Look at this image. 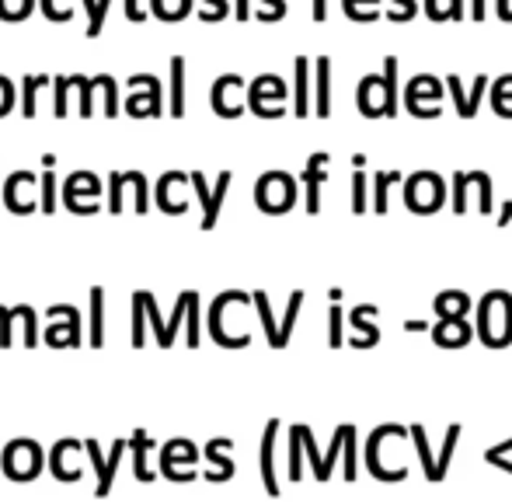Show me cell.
<instances>
[{"mask_svg":"<svg viewBox=\"0 0 512 502\" xmlns=\"http://www.w3.org/2000/svg\"><path fill=\"white\" fill-rule=\"evenodd\" d=\"M356 105L366 119L398 116V56H387L384 74H366L359 81Z\"/></svg>","mask_w":512,"mask_h":502,"instance_id":"cell-1","label":"cell"},{"mask_svg":"<svg viewBox=\"0 0 512 502\" xmlns=\"http://www.w3.org/2000/svg\"><path fill=\"white\" fill-rule=\"evenodd\" d=\"M478 335L485 346L502 349L512 342V297L506 290H492L478 307Z\"/></svg>","mask_w":512,"mask_h":502,"instance_id":"cell-2","label":"cell"},{"mask_svg":"<svg viewBox=\"0 0 512 502\" xmlns=\"http://www.w3.org/2000/svg\"><path fill=\"white\" fill-rule=\"evenodd\" d=\"M405 203L415 213H436L446 203V185L436 171H415L405 182Z\"/></svg>","mask_w":512,"mask_h":502,"instance_id":"cell-3","label":"cell"},{"mask_svg":"<svg viewBox=\"0 0 512 502\" xmlns=\"http://www.w3.org/2000/svg\"><path fill=\"white\" fill-rule=\"evenodd\" d=\"M255 203L265 213H286L297 203V182L286 171H269L262 175V182L255 185Z\"/></svg>","mask_w":512,"mask_h":502,"instance_id":"cell-4","label":"cell"},{"mask_svg":"<svg viewBox=\"0 0 512 502\" xmlns=\"http://www.w3.org/2000/svg\"><path fill=\"white\" fill-rule=\"evenodd\" d=\"M439 95H443V84H439L432 74H418V77H411L408 88H405V105L415 119H436L439 109H425V98L436 105Z\"/></svg>","mask_w":512,"mask_h":502,"instance_id":"cell-5","label":"cell"},{"mask_svg":"<svg viewBox=\"0 0 512 502\" xmlns=\"http://www.w3.org/2000/svg\"><path fill=\"white\" fill-rule=\"evenodd\" d=\"M84 450H88V457H91V464H95V471H98V485H95V496H108V489H112V482H115V468H119V457H122V450H126V440H119L112 447V457H102V447H98L95 440H84Z\"/></svg>","mask_w":512,"mask_h":502,"instance_id":"cell-6","label":"cell"},{"mask_svg":"<svg viewBox=\"0 0 512 502\" xmlns=\"http://www.w3.org/2000/svg\"><path fill=\"white\" fill-rule=\"evenodd\" d=\"M192 185H196L199 196H203V203H206L203 231H213V227H216V217H220L223 196H227V189H230V171H223V175H220V182H216V192H209V189H206V178L199 175V171H192Z\"/></svg>","mask_w":512,"mask_h":502,"instance_id":"cell-7","label":"cell"},{"mask_svg":"<svg viewBox=\"0 0 512 502\" xmlns=\"http://www.w3.org/2000/svg\"><path fill=\"white\" fill-rule=\"evenodd\" d=\"M328 164H331V154H324V150H317V154L307 161V168H304L307 210H310V213L321 210V182H324V178H328Z\"/></svg>","mask_w":512,"mask_h":502,"instance_id":"cell-8","label":"cell"},{"mask_svg":"<svg viewBox=\"0 0 512 502\" xmlns=\"http://www.w3.org/2000/svg\"><path fill=\"white\" fill-rule=\"evenodd\" d=\"M474 339V332L467 328L464 318H439V325H432V342L443 349H464Z\"/></svg>","mask_w":512,"mask_h":502,"instance_id":"cell-9","label":"cell"},{"mask_svg":"<svg viewBox=\"0 0 512 502\" xmlns=\"http://www.w3.org/2000/svg\"><path fill=\"white\" fill-rule=\"evenodd\" d=\"M314 70H317V84H314V116H317V119H328V116H331V60H328V56H317Z\"/></svg>","mask_w":512,"mask_h":502,"instance_id":"cell-10","label":"cell"},{"mask_svg":"<svg viewBox=\"0 0 512 502\" xmlns=\"http://www.w3.org/2000/svg\"><path fill=\"white\" fill-rule=\"evenodd\" d=\"M276 433H279V419H272L265 426V436H262V482L272 496H279V482H276V468H272V447H276Z\"/></svg>","mask_w":512,"mask_h":502,"instance_id":"cell-11","label":"cell"},{"mask_svg":"<svg viewBox=\"0 0 512 502\" xmlns=\"http://www.w3.org/2000/svg\"><path fill=\"white\" fill-rule=\"evenodd\" d=\"M432 311H436L439 318H464V314L471 311V297L460 290H446L432 300Z\"/></svg>","mask_w":512,"mask_h":502,"instance_id":"cell-12","label":"cell"},{"mask_svg":"<svg viewBox=\"0 0 512 502\" xmlns=\"http://www.w3.org/2000/svg\"><path fill=\"white\" fill-rule=\"evenodd\" d=\"M234 88H241V77H237V74H227V77H220V81L213 84V109L220 112L223 119L241 116V109H237V105H227V91H234Z\"/></svg>","mask_w":512,"mask_h":502,"instance_id":"cell-13","label":"cell"},{"mask_svg":"<svg viewBox=\"0 0 512 502\" xmlns=\"http://www.w3.org/2000/svg\"><path fill=\"white\" fill-rule=\"evenodd\" d=\"M297 102H293V116H310V98H307V91H310V60L307 56H297Z\"/></svg>","mask_w":512,"mask_h":502,"instance_id":"cell-14","label":"cell"},{"mask_svg":"<svg viewBox=\"0 0 512 502\" xmlns=\"http://www.w3.org/2000/svg\"><path fill=\"white\" fill-rule=\"evenodd\" d=\"M373 185H377V192H373V210L387 213V199H391L394 185H401V171H377V175H373Z\"/></svg>","mask_w":512,"mask_h":502,"instance_id":"cell-15","label":"cell"},{"mask_svg":"<svg viewBox=\"0 0 512 502\" xmlns=\"http://www.w3.org/2000/svg\"><path fill=\"white\" fill-rule=\"evenodd\" d=\"M262 98H286V84L279 81V77H258L255 84H251V95H248V102H251V109H255Z\"/></svg>","mask_w":512,"mask_h":502,"instance_id":"cell-16","label":"cell"},{"mask_svg":"<svg viewBox=\"0 0 512 502\" xmlns=\"http://www.w3.org/2000/svg\"><path fill=\"white\" fill-rule=\"evenodd\" d=\"M509 98H512V74H502L499 81L492 84V105H495V112H499L502 119H512Z\"/></svg>","mask_w":512,"mask_h":502,"instance_id":"cell-17","label":"cell"},{"mask_svg":"<svg viewBox=\"0 0 512 502\" xmlns=\"http://www.w3.org/2000/svg\"><path fill=\"white\" fill-rule=\"evenodd\" d=\"M171 77H175V98H171V116H185V60H171Z\"/></svg>","mask_w":512,"mask_h":502,"instance_id":"cell-18","label":"cell"},{"mask_svg":"<svg viewBox=\"0 0 512 502\" xmlns=\"http://www.w3.org/2000/svg\"><path fill=\"white\" fill-rule=\"evenodd\" d=\"M342 7L352 21H377L380 18V0H342Z\"/></svg>","mask_w":512,"mask_h":502,"instance_id":"cell-19","label":"cell"},{"mask_svg":"<svg viewBox=\"0 0 512 502\" xmlns=\"http://www.w3.org/2000/svg\"><path fill=\"white\" fill-rule=\"evenodd\" d=\"M251 300H255L258 314H262V325H265V335H269V346H272V349H279V325H276V318H272L269 297H265V293H255Z\"/></svg>","mask_w":512,"mask_h":502,"instance_id":"cell-20","label":"cell"},{"mask_svg":"<svg viewBox=\"0 0 512 502\" xmlns=\"http://www.w3.org/2000/svg\"><path fill=\"white\" fill-rule=\"evenodd\" d=\"M366 210H370V196H366V171L359 168L356 175H352V213L363 217Z\"/></svg>","mask_w":512,"mask_h":502,"instance_id":"cell-21","label":"cell"},{"mask_svg":"<svg viewBox=\"0 0 512 502\" xmlns=\"http://www.w3.org/2000/svg\"><path fill=\"white\" fill-rule=\"evenodd\" d=\"M474 182H478V210L481 217L495 210V199H492V175L488 171H474Z\"/></svg>","mask_w":512,"mask_h":502,"instance_id":"cell-22","label":"cell"},{"mask_svg":"<svg viewBox=\"0 0 512 502\" xmlns=\"http://www.w3.org/2000/svg\"><path fill=\"white\" fill-rule=\"evenodd\" d=\"M411 436H415V447H418V457H422V464H425V475H429L432 482H439V475H436V461H432V454H429V440H425V429H422V426H411Z\"/></svg>","mask_w":512,"mask_h":502,"instance_id":"cell-23","label":"cell"},{"mask_svg":"<svg viewBox=\"0 0 512 502\" xmlns=\"http://www.w3.org/2000/svg\"><path fill=\"white\" fill-rule=\"evenodd\" d=\"M467 185H471V171H453V210H467Z\"/></svg>","mask_w":512,"mask_h":502,"instance_id":"cell-24","label":"cell"},{"mask_svg":"<svg viewBox=\"0 0 512 502\" xmlns=\"http://www.w3.org/2000/svg\"><path fill=\"white\" fill-rule=\"evenodd\" d=\"M147 447H150L147 433H143V429L140 433H133V457H136V478H140V482H150V478H154V475H147V468H143V454H147Z\"/></svg>","mask_w":512,"mask_h":502,"instance_id":"cell-25","label":"cell"},{"mask_svg":"<svg viewBox=\"0 0 512 502\" xmlns=\"http://www.w3.org/2000/svg\"><path fill=\"white\" fill-rule=\"evenodd\" d=\"M443 84H446V88H450L453 102H457V116H460V119H467V102H471V95H467V91L460 88V77H457V74H450Z\"/></svg>","mask_w":512,"mask_h":502,"instance_id":"cell-26","label":"cell"},{"mask_svg":"<svg viewBox=\"0 0 512 502\" xmlns=\"http://www.w3.org/2000/svg\"><path fill=\"white\" fill-rule=\"evenodd\" d=\"M140 300H143V307H147L150 321H154V335H157V342H161V346H164V339H168V325H164V321H161V314H157L154 297H150V293H143V290H140Z\"/></svg>","mask_w":512,"mask_h":502,"instance_id":"cell-27","label":"cell"},{"mask_svg":"<svg viewBox=\"0 0 512 502\" xmlns=\"http://www.w3.org/2000/svg\"><path fill=\"white\" fill-rule=\"evenodd\" d=\"M143 314H147V307H143L140 293L133 297V346H143Z\"/></svg>","mask_w":512,"mask_h":502,"instance_id":"cell-28","label":"cell"},{"mask_svg":"<svg viewBox=\"0 0 512 502\" xmlns=\"http://www.w3.org/2000/svg\"><path fill=\"white\" fill-rule=\"evenodd\" d=\"M95 300V325H91V346H102V290H91Z\"/></svg>","mask_w":512,"mask_h":502,"instance_id":"cell-29","label":"cell"},{"mask_svg":"<svg viewBox=\"0 0 512 502\" xmlns=\"http://www.w3.org/2000/svg\"><path fill=\"white\" fill-rule=\"evenodd\" d=\"M387 18L398 25V21H411L415 18V0H394V7L387 11Z\"/></svg>","mask_w":512,"mask_h":502,"instance_id":"cell-30","label":"cell"},{"mask_svg":"<svg viewBox=\"0 0 512 502\" xmlns=\"http://www.w3.org/2000/svg\"><path fill=\"white\" fill-rule=\"evenodd\" d=\"M189 346H199V293L192 297L189 307Z\"/></svg>","mask_w":512,"mask_h":502,"instance_id":"cell-31","label":"cell"},{"mask_svg":"<svg viewBox=\"0 0 512 502\" xmlns=\"http://www.w3.org/2000/svg\"><path fill=\"white\" fill-rule=\"evenodd\" d=\"M331 346H342V307H331Z\"/></svg>","mask_w":512,"mask_h":502,"instance_id":"cell-32","label":"cell"},{"mask_svg":"<svg viewBox=\"0 0 512 502\" xmlns=\"http://www.w3.org/2000/svg\"><path fill=\"white\" fill-rule=\"evenodd\" d=\"M352 443H356V429L345 426V450H349V464H345V478H356V464H352Z\"/></svg>","mask_w":512,"mask_h":502,"instance_id":"cell-33","label":"cell"},{"mask_svg":"<svg viewBox=\"0 0 512 502\" xmlns=\"http://www.w3.org/2000/svg\"><path fill=\"white\" fill-rule=\"evenodd\" d=\"M42 192H46V199H42V210L53 213V206H56V199H53V171H46V175H42Z\"/></svg>","mask_w":512,"mask_h":502,"instance_id":"cell-34","label":"cell"},{"mask_svg":"<svg viewBox=\"0 0 512 502\" xmlns=\"http://www.w3.org/2000/svg\"><path fill=\"white\" fill-rule=\"evenodd\" d=\"M265 4H269V11H262L258 18L276 21V18H283V14H286V4H283V0H265Z\"/></svg>","mask_w":512,"mask_h":502,"instance_id":"cell-35","label":"cell"},{"mask_svg":"<svg viewBox=\"0 0 512 502\" xmlns=\"http://www.w3.org/2000/svg\"><path fill=\"white\" fill-rule=\"evenodd\" d=\"M425 14H429L432 21H450V14H446V7H439L436 0H425Z\"/></svg>","mask_w":512,"mask_h":502,"instance_id":"cell-36","label":"cell"},{"mask_svg":"<svg viewBox=\"0 0 512 502\" xmlns=\"http://www.w3.org/2000/svg\"><path fill=\"white\" fill-rule=\"evenodd\" d=\"M467 4H471V0H450V18L453 21L467 18Z\"/></svg>","mask_w":512,"mask_h":502,"instance_id":"cell-37","label":"cell"},{"mask_svg":"<svg viewBox=\"0 0 512 502\" xmlns=\"http://www.w3.org/2000/svg\"><path fill=\"white\" fill-rule=\"evenodd\" d=\"M485 4H488V0H471V18H474V21L485 18Z\"/></svg>","mask_w":512,"mask_h":502,"instance_id":"cell-38","label":"cell"},{"mask_svg":"<svg viewBox=\"0 0 512 502\" xmlns=\"http://www.w3.org/2000/svg\"><path fill=\"white\" fill-rule=\"evenodd\" d=\"M328 18V0H314V21Z\"/></svg>","mask_w":512,"mask_h":502,"instance_id":"cell-39","label":"cell"},{"mask_svg":"<svg viewBox=\"0 0 512 502\" xmlns=\"http://www.w3.org/2000/svg\"><path fill=\"white\" fill-rule=\"evenodd\" d=\"M495 7H499L502 21H512V4H509V0H495Z\"/></svg>","mask_w":512,"mask_h":502,"instance_id":"cell-40","label":"cell"},{"mask_svg":"<svg viewBox=\"0 0 512 502\" xmlns=\"http://www.w3.org/2000/svg\"><path fill=\"white\" fill-rule=\"evenodd\" d=\"M509 220H512V199H509V203H502V210H499V227H506Z\"/></svg>","mask_w":512,"mask_h":502,"instance_id":"cell-41","label":"cell"},{"mask_svg":"<svg viewBox=\"0 0 512 502\" xmlns=\"http://www.w3.org/2000/svg\"><path fill=\"white\" fill-rule=\"evenodd\" d=\"M408 332H429V321H405Z\"/></svg>","mask_w":512,"mask_h":502,"instance_id":"cell-42","label":"cell"},{"mask_svg":"<svg viewBox=\"0 0 512 502\" xmlns=\"http://www.w3.org/2000/svg\"><path fill=\"white\" fill-rule=\"evenodd\" d=\"M126 11H129V18H136V21L143 18V11L136 7V0H126Z\"/></svg>","mask_w":512,"mask_h":502,"instance_id":"cell-43","label":"cell"},{"mask_svg":"<svg viewBox=\"0 0 512 502\" xmlns=\"http://www.w3.org/2000/svg\"><path fill=\"white\" fill-rule=\"evenodd\" d=\"M248 14H251V11H248V0H237V18L244 21V18H248Z\"/></svg>","mask_w":512,"mask_h":502,"instance_id":"cell-44","label":"cell"}]
</instances>
